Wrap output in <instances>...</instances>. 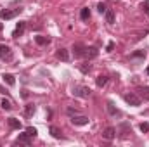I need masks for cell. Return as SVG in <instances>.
<instances>
[{
	"label": "cell",
	"mask_w": 149,
	"mask_h": 147,
	"mask_svg": "<svg viewBox=\"0 0 149 147\" xmlns=\"http://www.w3.org/2000/svg\"><path fill=\"white\" fill-rule=\"evenodd\" d=\"M35 42H37L38 45H47L49 43V38L47 37H35Z\"/></svg>",
	"instance_id": "cell-22"
},
{
	"label": "cell",
	"mask_w": 149,
	"mask_h": 147,
	"mask_svg": "<svg viewBox=\"0 0 149 147\" xmlns=\"http://www.w3.org/2000/svg\"><path fill=\"white\" fill-rule=\"evenodd\" d=\"M142 92H146V97H148V99H149V87H146V88H144Z\"/></svg>",
	"instance_id": "cell-30"
},
{
	"label": "cell",
	"mask_w": 149,
	"mask_h": 147,
	"mask_svg": "<svg viewBox=\"0 0 149 147\" xmlns=\"http://www.w3.org/2000/svg\"><path fill=\"white\" fill-rule=\"evenodd\" d=\"M97 10H99L101 14H106V10H108V9H106V3L99 2V3H97Z\"/></svg>",
	"instance_id": "cell-23"
},
{
	"label": "cell",
	"mask_w": 149,
	"mask_h": 147,
	"mask_svg": "<svg viewBox=\"0 0 149 147\" xmlns=\"http://www.w3.org/2000/svg\"><path fill=\"white\" fill-rule=\"evenodd\" d=\"M106 21H108V24H114V12L113 10H106Z\"/></svg>",
	"instance_id": "cell-19"
},
{
	"label": "cell",
	"mask_w": 149,
	"mask_h": 147,
	"mask_svg": "<svg viewBox=\"0 0 149 147\" xmlns=\"http://www.w3.org/2000/svg\"><path fill=\"white\" fill-rule=\"evenodd\" d=\"M108 112H109L111 116H116V114H120V111L114 107V104H113V102H108Z\"/></svg>",
	"instance_id": "cell-18"
},
{
	"label": "cell",
	"mask_w": 149,
	"mask_h": 147,
	"mask_svg": "<svg viewBox=\"0 0 149 147\" xmlns=\"http://www.w3.org/2000/svg\"><path fill=\"white\" fill-rule=\"evenodd\" d=\"M24 30H26V21H19L17 26H16V30H14V33H12V37L19 38L23 33H24Z\"/></svg>",
	"instance_id": "cell-6"
},
{
	"label": "cell",
	"mask_w": 149,
	"mask_h": 147,
	"mask_svg": "<svg viewBox=\"0 0 149 147\" xmlns=\"http://www.w3.org/2000/svg\"><path fill=\"white\" fill-rule=\"evenodd\" d=\"M80 17H81L83 21H88V19H90V10H88V7H83V9L80 10Z\"/></svg>",
	"instance_id": "cell-16"
},
{
	"label": "cell",
	"mask_w": 149,
	"mask_h": 147,
	"mask_svg": "<svg viewBox=\"0 0 149 147\" xmlns=\"http://www.w3.org/2000/svg\"><path fill=\"white\" fill-rule=\"evenodd\" d=\"M73 94L76 97H83V99H88L90 97V88L88 87H74Z\"/></svg>",
	"instance_id": "cell-3"
},
{
	"label": "cell",
	"mask_w": 149,
	"mask_h": 147,
	"mask_svg": "<svg viewBox=\"0 0 149 147\" xmlns=\"http://www.w3.org/2000/svg\"><path fill=\"white\" fill-rule=\"evenodd\" d=\"M113 49H114V42H109L108 47H106V50H108V52H113Z\"/></svg>",
	"instance_id": "cell-29"
},
{
	"label": "cell",
	"mask_w": 149,
	"mask_h": 147,
	"mask_svg": "<svg viewBox=\"0 0 149 147\" xmlns=\"http://www.w3.org/2000/svg\"><path fill=\"white\" fill-rule=\"evenodd\" d=\"M26 133H28L30 137H37V128H33V126H28V128H26Z\"/></svg>",
	"instance_id": "cell-25"
},
{
	"label": "cell",
	"mask_w": 149,
	"mask_h": 147,
	"mask_svg": "<svg viewBox=\"0 0 149 147\" xmlns=\"http://www.w3.org/2000/svg\"><path fill=\"white\" fill-rule=\"evenodd\" d=\"M2 28H3V24H2V23H0V31H2Z\"/></svg>",
	"instance_id": "cell-31"
},
{
	"label": "cell",
	"mask_w": 149,
	"mask_h": 147,
	"mask_svg": "<svg viewBox=\"0 0 149 147\" xmlns=\"http://www.w3.org/2000/svg\"><path fill=\"white\" fill-rule=\"evenodd\" d=\"M95 83H97V87H104V85L108 83V76H104V74L97 76V78H95Z\"/></svg>",
	"instance_id": "cell-17"
},
{
	"label": "cell",
	"mask_w": 149,
	"mask_h": 147,
	"mask_svg": "<svg viewBox=\"0 0 149 147\" xmlns=\"http://www.w3.org/2000/svg\"><path fill=\"white\" fill-rule=\"evenodd\" d=\"M102 137H104L106 140H113V139L116 137V130H114L113 126H108V128L104 130V133H102Z\"/></svg>",
	"instance_id": "cell-10"
},
{
	"label": "cell",
	"mask_w": 149,
	"mask_h": 147,
	"mask_svg": "<svg viewBox=\"0 0 149 147\" xmlns=\"http://www.w3.org/2000/svg\"><path fill=\"white\" fill-rule=\"evenodd\" d=\"M57 57H59L61 61H70V52H68V49H59V50H57Z\"/></svg>",
	"instance_id": "cell-12"
},
{
	"label": "cell",
	"mask_w": 149,
	"mask_h": 147,
	"mask_svg": "<svg viewBox=\"0 0 149 147\" xmlns=\"http://www.w3.org/2000/svg\"><path fill=\"white\" fill-rule=\"evenodd\" d=\"M80 71H81V73H88V71H90V64H88V62H83V64L80 66Z\"/></svg>",
	"instance_id": "cell-24"
},
{
	"label": "cell",
	"mask_w": 149,
	"mask_h": 147,
	"mask_svg": "<svg viewBox=\"0 0 149 147\" xmlns=\"http://www.w3.org/2000/svg\"><path fill=\"white\" fill-rule=\"evenodd\" d=\"M66 112H68L70 116H74V114H80V111H78V109H73V107H68V109H66Z\"/></svg>",
	"instance_id": "cell-27"
},
{
	"label": "cell",
	"mask_w": 149,
	"mask_h": 147,
	"mask_svg": "<svg viewBox=\"0 0 149 147\" xmlns=\"http://www.w3.org/2000/svg\"><path fill=\"white\" fill-rule=\"evenodd\" d=\"M97 55H99V50L95 47H87L85 49V57L87 59H95Z\"/></svg>",
	"instance_id": "cell-9"
},
{
	"label": "cell",
	"mask_w": 149,
	"mask_h": 147,
	"mask_svg": "<svg viewBox=\"0 0 149 147\" xmlns=\"http://www.w3.org/2000/svg\"><path fill=\"white\" fill-rule=\"evenodd\" d=\"M85 45H81V43H74L73 45V54L74 57H85Z\"/></svg>",
	"instance_id": "cell-7"
},
{
	"label": "cell",
	"mask_w": 149,
	"mask_h": 147,
	"mask_svg": "<svg viewBox=\"0 0 149 147\" xmlns=\"http://www.w3.org/2000/svg\"><path fill=\"white\" fill-rule=\"evenodd\" d=\"M141 7H142V10L146 12V16H149V0H144Z\"/></svg>",
	"instance_id": "cell-26"
},
{
	"label": "cell",
	"mask_w": 149,
	"mask_h": 147,
	"mask_svg": "<svg viewBox=\"0 0 149 147\" xmlns=\"http://www.w3.org/2000/svg\"><path fill=\"white\" fill-rule=\"evenodd\" d=\"M7 123H9V128H12V130H19L23 125H21V121L19 119H16V118H9L7 119Z\"/></svg>",
	"instance_id": "cell-11"
},
{
	"label": "cell",
	"mask_w": 149,
	"mask_h": 147,
	"mask_svg": "<svg viewBox=\"0 0 149 147\" xmlns=\"http://www.w3.org/2000/svg\"><path fill=\"white\" fill-rule=\"evenodd\" d=\"M0 106H2V109L3 111H10L12 109V104H10V101H7V99H3V101L0 102Z\"/></svg>",
	"instance_id": "cell-20"
},
{
	"label": "cell",
	"mask_w": 149,
	"mask_h": 147,
	"mask_svg": "<svg viewBox=\"0 0 149 147\" xmlns=\"http://www.w3.org/2000/svg\"><path fill=\"white\" fill-rule=\"evenodd\" d=\"M31 139L33 137H30L28 133H21L17 139H16V144H23V146H30L31 144Z\"/></svg>",
	"instance_id": "cell-8"
},
{
	"label": "cell",
	"mask_w": 149,
	"mask_h": 147,
	"mask_svg": "<svg viewBox=\"0 0 149 147\" xmlns=\"http://www.w3.org/2000/svg\"><path fill=\"white\" fill-rule=\"evenodd\" d=\"M12 50H10V47H7V45H0V59L2 61H12Z\"/></svg>",
	"instance_id": "cell-2"
},
{
	"label": "cell",
	"mask_w": 149,
	"mask_h": 147,
	"mask_svg": "<svg viewBox=\"0 0 149 147\" xmlns=\"http://www.w3.org/2000/svg\"><path fill=\"white\" fill-rule=\"evenodd\" d=\"M130 57H132V59H141V57H146V50H137V52H134Z\"/></svg>",
	"instance_id": "cell-21"
},
{
	"label": "cell",
	"mask_w": 149,
	"mask_h": 147,
	"mask_svg": "<svg viewBox=\"0 0 149 147\" xmlns=\"http://www.w3.org/2000/svg\"><path fill=\"white\" fill-rule=\"evenodd\" d=\"M21 10H23V9H3V10H0V19H12V17H16Z\"/></svg>",
	"instance_id": "cell-1"
},
{
	"label": "cell",
	"mask_w": 149,
	"mask_h": 147,
	"mask_svg": "<svg viewBox=\"0 0 149 147\" xmlns=\"http://www.w3.org/2000/svg\"><path fill=\"white\" fill-rule=\"evenodd\" d=\"M2 78H3V81H5L9 87H14V85H16V80H14V76H12V74L5 73L3 76H2Z\"/></svg>",
	"instance_id": "cell-15"
},
{
	"label": "cell",
	"mask_w": 149,
	"mask_h": 147,
	"mask_svg": "<svg viewBox=\"0 0 149 147\" xmlns=\"http://www.w3.org/2000/svg\"><path fill=\"white\" fill-rule=\"evenodd\" d=\"M146 73H148V74H149V66H148V69H146Z\"/></svg>",
	"instance_id": "cell-32"
},
{
	"label": "cell",
	"mask_w": 149,
	"mask_h": 147,
	"mask_svg": "<svg viewBox=\"0 0 149 147\" xmlns=\"http://www.w3.org/2000/svg\"><path fill=\"white\" fill-rule=\"evenodd\" d=\"M49 132H50V135H52L54 139H63V133H61V130H59L57 126H54V125H52V126L49 128Z\"/></svg>",
	"instance_id": "cell-13"
},
{
	"label": "cell",
	"mask_w": 149,
	"mask_h": 147,
	"mask_svg": "<svg viewBox=\"0 0 149 147\" xmlns=\"http://www.w3.org/2000/svg\"><path fill=\"white\" fill-rule=\"evenodd\" d=\"M35 109H37L35 104H26V106H24V114H26L28 118H31V116L35 114Z\"/></svg>",
	"instance_id": "cell-14"
},
{
	"label": "cell",
	"mask_w": 149,
	"mask_h": 147,
	"mask_svg": "<svg viewBox=\"0 0 149 147\" xmlns=\"http://www.w3.org/2000/svg\"><path fill=\"white\" fill-rule=\"evenodd\" d=\"M88 118L87 116H81V114H74L71 116V123H73L74 126H83V125H88Z\"/></svg>",
	"instance_id": "cell-4"
},
{
	"label": "cell",
	"mask_w": 149,
	"mask_h": 147,
	"mask_svg": "<svg viewBox=\"0 0 149 147\" xmlns=\"http://www.w3.org/2000/svg\"><path fill=\"white\" fill-rule=\"evenodd\" d=\"M141 132H144V133H148L149 132V125L148 123H141Z\"/></svg>",
	"instance_id": "cell-28"
},
{
	"label": "cell",
	"mask_w": 149,
	"mask_h": 147,
	"mask_svg": "<svg viewBox=\"0 0 149 147\" xmlns=\"http://www.w3.org/2000/svg\"><path fill=\"white\" fill-rule=\"evenodd\" d=\"M123 99H125L130 106H134V107H139V106H141V97L135 95V94H125Z\"/></svg>",
	"instance_id": "cell-5"
}]
</instances>
